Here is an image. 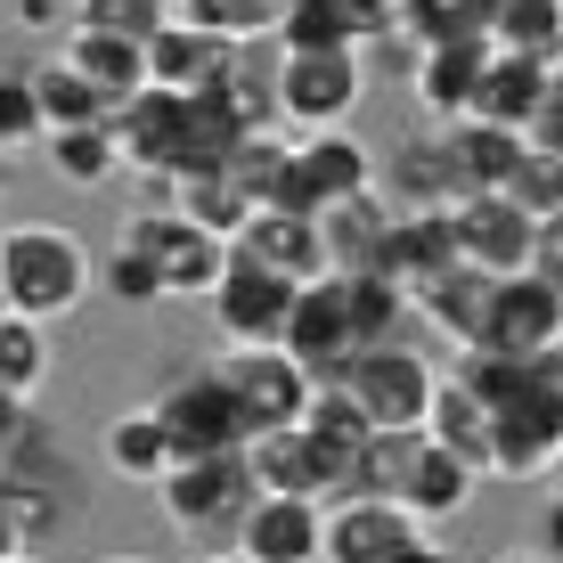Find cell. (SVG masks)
Instances as JSON below:
<instances>
[{
    "mask_svg": "<svg viewBox=\"0 0 563 563\" xmlns=\"http://www.w3.org/2000/svg\"><path fill=\"white\" fill-rule=\"evenodd\" d=\"M490 563H548L539 548H507V555H490Z\"/></svg>",
    "mask_w": 563,
    "mask_h": 563,
    "instance_id": "9f6ffc18",
    "label": "cell"
},
{
    "mask_svg": "<svg viewBox=\"0 0 563 563\" xmlns=\"http://www.w3.org/2000/svg\"><path fill=\"white\" fill-rule=\"evenodd\" d=\"M42 155H49L57 180H74V188H107L114 172H123V155H114V131H107V123H90V131H49Z\"/></svg>",
    "mask_w": 563,
    "mask_h": 563,
    "instance_id": "ab89813d",
    "label": "cell"
},
{
    "mask_svg": "<svg viewBox=\"0 0 563 563\" xmlns=\"http://www.w3.org/2000/svg\"><path fill=\"white\" fill-rule=\"evenodd\" d=\"M205 367H212V384L229 393V409H238L245 441H254V433H278V424H295V417L310 409V393H319V384H310L302 367L278 352V343H221Z\"/></svg>",
    "mask_w": 563,
    "mask_h": 563,
    "instance_id": "8992f818",
    "label": "cell"
},
{
    "mask_svg": "<svg viewBox=\"0 0 563 563\" xmlns=\"http://www.w3.org/2000/svg\"><path fill=\"white\" fill-rule=\"evenodd\" d=\"M99 286V254L57 221H0V310L9 319H74Z\"/></svg>",
    "mask_w": 563,
    "mask_h": 563,
    "instance_id": "6da1fadb",
    "label": "cell"
},
{
    "mask_svg": "<svg viewBox=\"0 0 563 563\" xmlns=\"http://www.w3.org/2000/svg\"><path fill=\"white\" fill-rule=\"evenodd\" d=\"M205 310H212V327H221V343H286V319H295V286L229 254V269L212 278Z\"/></svg>",
    "mask_w": 563,
    "mask_h": 563,
    "instance_id": "7c38bea8",
    "label": "cell"
},
{
    "mask_svg": "<svg viewBox=\"0 0 563 563\" xmlns=\"http://www.w3.org/2000/svg\"><path fill=\"white\" fill-rule=\"evenodd\" d=\"M229 254L238 262H254L269 269V278H286V286H310V278H327V254H319V221H302V212H245V229L229 238Z\"/></svg>",
    "mask_w": 563,
    "mask_h": 563,
    "instance_id": "e0dca14e",
    "label": "cell"
},
{
    "mask_svg": "<svg viewBox=\"0 0 563 563\" xmlns=\"http://www.w3.org/2000/svg\"><path fill=\"white\" fill-rule=\"evenodd\" d=\"M114 245H131L155 278H164V302H205L212 295V278L229 269V245L221 238H205L197 221H180L172 205H140V212H123V238Z\"/></svg>",
    "mask_w": 563,
    "mask_h": 563,
    "instance_id": "52a82bcc",
    "label": "cell"
},
{
    "mask_svg": "<svg viewBox=\"0 0 563 563\" xmlns=\"http://www.w3.org/2000/svg\"><path fill=\"white\" fill-rule=\"evenodd\" d=\"M295 424H302V433H310V441H319V450H327V457H335V474H343V482H352V457L367 450V417L352 409V400H343V393H335V384H319V393H310V409H302Z\"/></svg>",
    "mask_w": 563,
    "mask_h": 563,
    "instance_id": "f35d334b",
    "label": "cell"
},
{
    "mask_svg": "<svg viewBox=\"0 0 563 563\" xmlns=\"http://www.w3.org/2000/svg\"><path fill=\"white\" fill-rule=\"evenodd\" d=\"M490 286L498 278H482V269L457 262V269H441V278H424L417 295H409V319L441 327L457 352H474V343H482V310H490Z\"/></svg>",
    "mask_w": 563,
    "mask_h": 563,
    "instance_id": "4316f807",
    "label": "cell"
},
{
    "mask_svg": "<svg viewBox=\"0 0 563 563\" xmlns=\"http://www.w3.org/2000/svg\"><path fill=\"white\" fill-rule=\"evenodd\" d=\"M417 539V522L393 507V498H327V548L319 563H393Z\"/></svg>",
    "mask_w": 563,
    "mask_h": 563,
    "instance_id": "ac0fdd59",
    "label": "cell"
},
{
    "mask_svg": "<svg viewBox=\"0 0 563 563\" xmlns=\"http://www.w3.org/2000/svg\"><path fill=\"white\" fill-rule=\"evenodd\" d=\"M90 563H147V555H90Z\"/></svg>",
    "mask_w": 563,
    "mask_h": 563,
    "instance_id": "680465c9",
    "label": "cell"
},
{
    "mask_svg": "<svg viewBox=\"0 0 563 563\" xmlns=\"http://www.w3.org/2000/svg\"><path fill=\"white\" fill-rule=\"evenodd\" d=\"M221 57H229V42H212L205 25L172 16V25L147 42V90H172V99H205L212 74H221Z\"/></svg>",
    "mask_w": 563,
    "mask_h": 563,
    "instance_id": "cb8c5ba5",
    "label": "cell"
},
{
    "mask_svg": "<svg viewBox=\"0 0 563 563\" xmlns=\"http://www.w3.org/2000/svg\"><path fill=\"white\" fill-rule=\"evenodd\" d=\"M327 9H335L343 25H352V42H367V33H384V25H393V9H400V0H327Z\"/></svg>",
    "mask_w": 563,
    "mask_h": 563,
    "instance_id": "816d5d0a",
    "label": "cell"
},
{
    "mask_svg": "<svg viewBox=\"0 0 563 563\" xmlns=\"http://www.w3.org/2000/svg\"><path fill=\"white\" fill-rule=\"evenodd\" d=\"M424 441L457 450V457L482 474V441H490V400H482L465 376H441V384H433V409H424Z\"/></svg>",
    "mask_w": 563,
    "mask_h": 563,
    "instance_id": "1f68e13d",
    "label": "cell"
},
{
    "mask_svg": "<svg viewBox=\"0 0 563 563\" xmlns=\"http://www.w3.org/2000/svg\"><path fill=\"white\" fill-rule=\"evenodd\" d=\"M474 465H465L457 450H441V441H424L417 433V450H409V474H400V490H393V507L417 522V531H433V522H450L474 507Z\"/></svg>",
    "mask_w": 563,
    "mask_h": 563,
    "instance_id": "d6986e66",
    "label": "cell"
},
{
    "mask_svg": "<svg viewBox=\"0 0 563 563\" xmlns=\"http://www.w3.org/2000/svg\"><path fill=\"white\" fill-rule=\"evenodd\" d=\"M490 49L531 57V66H563V0H507L490 25Z\"/></svg>",
    "mask_w": 563,
    "mask_h": 563,
    "instance_id": "e575fe53",
    "label": "cell"
},
{
    "mask_svg": "<svg viewBox=\"0 0 563 563\" xmlns=\"http://www.w3.org/2000/svg\"><path fill=\"white\" fill-rule=\"evenodd\" d=\"M384 278L393 286H417L424 278H441V269H457V229H450V212H393V229H384Z\"/></svg>",
    "mask_w": 563,
    "mask_h": 563,
    "instance_id": "603a6c76",
    "label": "cell"
},
{
    "mask_svg": "<svg viewBox=\"0 0 563 563\" xmlns=\"http://www.w3.org/2000/svg\"><path fill=\"white\" fill-rule=\"evenodd\" d=\"M16 555H33V548H25V522H16L9 490H0V563H16Z\"/></svg>",
    "mask_w": 563,
    "mask_h": 563,
    "instance_id": "f5cc1de1",
    "label": "cell"
},
{
    "mask_svg": "<svg viewBox=\"0 0 563 563\" xmlns=\"http://www.w3.org/2000/svg\"><path fill=\"white\" fill-rule=\"evenodd\" d=\"M205 99L238 131H278V42H229Z\"/></svg>",
    "mask_w": 563,
    "mask_h": 563,
    "instance_id": "ffe728a7",
    "label": "cell"
},
{
    "mask_svg": "<svg viewBox=\"0 0 563 563\" xmlns=\"http://www.w3.org/2000/svg\"><path fill=\"white\" fill-rule=\"evenodd\" d=\"M9 25L16 33H66L74 9H66V0H9Z\"/></svg>",
    "mask_w": 563,
    "mask_h": 563,
    "instance_id": "f907efd6",
    "label": "cell"
},
{
    "mask_svg": "<svg viewBox=\"0 0 563 563\" xmlns=\"http://www.w3.org/2000/svg\"><path fill=\"white\" fill-rule=\"evenodd\" d=\"M393 563H457V555H450V548H441V539H433V531H417V539H409V548H400Z\"/></svg>",
    "mask_w": 563,
    "mask_h": 563,
    "instance_id": "db71d44e",
    "label": "cell"
},
{
    "mask_svg": "<svg viewBox=\"0 0 563 563\" xmlns=\"http://www.w3.org/2000/svg\"><path fill=\"white\" fill-rule=\"evenodd\" d=\"M42 147V114H33V82L25 66H0V155Z\"/></svg>",
    "mask_w": 563,
    "mask_h": 563,
    "instance_id": "ee69618b",
    "label": "cell"
},
{
    "mask_svg": "<svg viewBox=\"0 0 563 563\" xmlns=\"http://www.w3.org/2000/svg\"><path fill=\"white\" fill-rule=\"evenodd\" d=\"M441 140H450V164H457V197H498L522 155L515 131H490V123H450Z\"/></svg>",
    "mask_w": 563,
    "mask_h": 563,
    "instance_id": "4dcf8cb0",
    "label": "cell"
},
{
    "mask_svg": "<svg viewBox=\"0 0 563 563\" xmlns=\"http://www.w3.org/2000/svg\"><path fill=\"white\" fill-rule=\"evenodd\" d=\"M376 197L393 212H450L457 205V164H450V140L433 131H409L393 155H376Z\"/></svg>",
    "mask_w": 563,
    "mask_h": 563,
    "instance_id": "2e32d148",
    "label": "cell"
},
{
    "mask_svg": "<svg viewBox=\"0 0 563 563\" xmlns=\"http://www.w3.org/2000/svg\"><path fill=\"white\" fill-rule=\"evenodd\" d=\"M498 197H507L515 212H531V229H539V221H555V212H563V164H555V155H531V147H522Z\"/></svg>",
    "mask_w": 563,
    "mask_h": 563,
    "instance_id": "7bdbcfd3",
    "label": "cell"
},
{
    "mask_svg": "<svg viewBox=\"0 0 563 563\" xmlns=\"http://www.w3.org/2000/svg\"><path fill=\"white\" fill-rule=\"evenodd\" d=\"M147 409H155V424H164V441H172V465L245 450V424H238V409H229V393L212 384V367H188V376H172L164 393L147 400Z\"/></svg>",
    "mask_w": 563,
    "mask_h": 563,
    "instance_id": "30bf717a",
    "label": "cell"
},
{
    "mask_svg": "<svg viewBox=\"0 0 563 563\" xmlns=\"http://www.w3.org/2000/svg\"><path fill=\"white\" fill-rule=\"evenodd\" d=\"M474 352H490V360H555L563 352V295H548L531 269H522V278H498Z\"/></svg>",
    "mask_w": 563,
    "mask_h": 563,
    "instance_id": "8fae6325",
    "label": "cell"
},
{
    "mask_svg": "<svg viewBox=\"0 0 563 563\" xmlns=\"http://www.w3.org/2000/svg\"><path fill=\"white\" fill-rule=\"evenodd\" d=\"M155 498H164V522H172V531H188V539H229V548H238L245 515L262 507V490H254V465H245V450L172 465V474L155 482Z\"/></svg>",
    "mask_w": 563,
    "mask_h": 563,
    "instance_id": "5b68a950",
    "label": "cell"
},
{
    "mask_svg": "<svg viewBox=\"0 0 563 563\" xmlns=\"http://www.w3.org/2000/svg\"><path fill=\"white\" fill-rule=\"evenodd\" d=\"M367 99V66L360 42L343 49H278V131H352V114Z\"/></svg>",
    "mask_w": 563,
    "mask_h": 563,
    "instance_id": "277c9868",
    "label": "cell"
},
{
    "mask_svg": "<svg viewBox=\"0 0 563 563\" xmlns=\"http://www.w3.org/2000/svg\"><path fill=\"white\" fill-rule=\"evenodd\" d=\"M367 188H376V147L352 140V131H310V140L286 147V172H278L269 212H302V221H319L327 205L367 197Z\"/></svg>",
    "mask_w": 563,
    "mask_h": 563,
    "instance_id": "9c48e42d",
    "label": "cell"
},
{
    "mask_svg": "<svg viewBox=\"0 0 563 563\" xmlns=\"http://www.w3.org/2000/svg\"><path fill=\"white\" fill-rule=\"evenodd\" d=\"M42 384H49V335L33 319H9V310H0V393L33 400Z\"/></svg>",
    "mask_w": 563,
    "mask_h": 563,
    "instance_id": "b9f144b4",
    "label": "cell"
},
{
    "mask_svg": "<svg viewBox=\"0 0 563 563\" xmlns=\"http://www.w3.org/2000/svg\"><path fill=\"white\" fill-rule=\"evenodd\" d=\"M450 229H457V262L482 269V278H522L531 269V212H515L507 197H457Z\"/></svg>",
    "mask_w": 563,
    "mask_h": 563,
    "instance_id": "9a60e30c",
    "label": "cell"
},
{
    "mask_svg": "<svg viewBox=\"0 0 563 563\" xmlns=\"http://www.w3.org/2000/svg\"><path fill=\"white\" fill-rule=\"evenodd\" d=\"M99 457H107L114 482H140V490H155V482L172 474V441H164V424H155V409H123L99 433Z\"/></svg>",
    "mask_w": 563,
    "mask_h": 563,
    "instance_id": "f1b7e54d",
    "label": "cell"
},
{
    "mask_svg": "<svg viewBox=\"0 0 563 563\" xmlns=\"http://www.w3.org/2000/svg\"><path fill=\"white\" fill-rule=\"evenodd\" d=\"M164 205H172V212H180V221H197V229H205V238H221V245H229V238H238V229H245V212H254V205H245V197H238V188H229V180H221V164H188V172H180V180H172V188H164Z\"/></svg>",
    "mask_w": 563,
    "mask_h": 563,
    "instance_id": "836d02e7",
    "label": "cell"
},
{
    "mask_svg": "<svg viewBox=\"0 0 563 563\" xmlns=\"http://www.w3.org/2000/svg\"><path fill=\"white\" fill-rule=\"evenodd\" d=\"M107 131H114L123 172H147V188H172L188 164H205V147H197V99H172V90H140V99H123L107 114Z\"/></svg>",
    "mask_w": 563,
    "mask_h": 563,
    "instance_id": "ba28073f",
    "label": "cell"
},
{
    "mask_svg": "<svg viewBox=\"0 0 563 563\" xmlns=\"http://www.w3.org/2000/svg\"><path fill=\"white\" fill-rule=\"evenodd\" d=\"M539 522H548V531H539V555L563 563V498H548V515H539Z\"/></svg>",
    "mask_w": 563,
    "mask_h": 563,
    "instance_id": "11a10c76",
    "label": "cell"
},
{
    "mask_svg": "<svg viewBox=\"0 0 563 563\" xmlns=\"http://www.w3.org/2000/svg\"><path fill=\"white\" fill-rule=\"evenodd\" d=\"M522 147H531V155H555V164H563V66L548 74V90H539L531 123H522Z\"/></svg>",
    "mask_w": 563,
    "mask_h": 563,
    "instance_id": "c3c4849f",
    "label": "cell"
},
{
    "mask_svg": "<svg viewBox=\"0 0 563 563\" xmlns=\"http://www.w3.org/2000/svg\"><path fill=\"white\" fill-rule=\"evenodd\" d=\"M417 57H424V49H417L400 25H384V33H367V42H360L367 82H376V74H384V82H409V74H417Z\"/></svg>",
    "mask_w": 563,
    "mask_h": 563,
    "instance_id": "7dc6e473",
    "label": "cell"
},
{
    "mask_svg": "<svg viewBox=\"0 0 563 563\" xmlns=\"http://www.w3.org/2000/svg\"><path fill=\"white\" fill-rule=\"evenodd\" d=\"M180 563H238V555H221V548H205V555H180Z\"/></svg>",
    "mask_w": 563,
    "mask_h": 563,
    "instance_id": "6f0895ef",
    "label": "cell"
},
{
    "mask_svg": "<svg viewBox=\"0 0 563 563\" xmlns=\"http://www.w3.org/2000/svg\"><path fill=\"white\" fill-rule=\"evenodd\" d=\"M384 229H393V205L367 188V197H343L319 212V254H327V278H360V269L384 262Z\"/></svg>",
    "mask_w": 563,
    "mask_h": 563,
    "instance_id": "7402d4cb",
    "label": "cell"
},
{
    "mask_svg": "<svg viewBox=\"0 0 563 563\" xmlns=\"http://www.w3.org/2000/svg\"><path fill=\"white\" fill-rule=\"evenodd\" d=\"M433 384H441V367L424 360L409 335H400V343H367V352H352V360H343L335 393H343V400H352V409L367 417V433H424Z\"/></svg>",
    "mask_w": 563,
    "mask_h": 563,
    "instance_id": "7a4b0ae2",
    "label": "cell"
},
{
    "mask_svg": "<svg viewBox=\"0 0 563 563\" xmlns=\"http://www.w3.org/2000/svg\"><path fill=\"white\" fill-rule=\"evenodd\" d=\"M82 33H114V42H155V33L180 16V0H66Z\"/></svg>",
    "mask_w": 563,
    "mask_h": 563,
    "instance_id": "60d3db41",
    "label": "cell"
},
{
    "mask_svg": "<svg viewBox=\"0 0 563 563\" xmlns=\"http://www.w3.org/2000/svg\"><path fill=\"white\" fill-rule=\"evenodd\" d=\"M25 82H33V114H42V140L49 131H90V123H107V99L82 82V74L66 66V57H42V66H25Z\"/></svg>",
    "mask_w": 563,
    "mask_h": 563,
    "instance_id": "d6a6232c",
    "label": "cell"
},
{
    "mask_svg": "<svg viewBox=\"0 0 563 563\" xmlns=\"http://www.w3.org/2000/svg\"><path fill=\"white\" fill-rule=\"evenodd\" d=\"M555 498H563V457H555Z\"/></svg>",
    "mask_w": 563,
    "mask_h": 563,
    "instance_id": "91938a15",
    "label": "cell"
},
{
    "mask_svg": "<svg viewBox=\"0 0 563 563\" xmlns=\"http://www.w3.org/2000/svg\"><path fill=\"white\" fill-rule=\"evenodd\" d=\"M245 465H254V490H262V498H310V507L343 498V474H335V457H327L319 441L302 433V424L254 433V441H245Z\"/></svg>",
    "mask_w": 563,
    "mask_h": 563,
    "instance_id": "5bb4252c",
    "label": "cell"
},
{
    "mask_svg": "<svg viewBox=\"0 0 563 563\" xmlns=\"http://www.w3.org/2000/svg\"><path fill=\"white\" fill-rule=\"evenodd\" d=\"M548 74H555V66H531V57L490 49V57H482V82H474V107H465V123H490V131H515V140H522V123H531V107H539V90H548Z\"/></svg>",
    "mask_w": 563,
    "mask_h": 563,
    "instance_id": "484cf974",
    "label": "cell"
},
{
    "mask_svg": "<svg viewBox=\"0 0 563 563\" xmlns=\"http://www.w3.org/2000/svg\"><path fill=\"white\" fill-rule=\"evenodd\" d=\"M531 278L548 286V295H563V212L531 229Z\"/></svg>",
    "mask_w": 563,
    "mask_h": 563,
    "instance_id": "681fc988",
    "label": "cell"
},
{
    "mask_svg": "<svg viewBox=\"0 0 563 563\" xmlns=\"http://www.w3.org/2000/svg\"><path fill=\"white\" fill-rule=\"evenodd\" d=\"M319 548H327V507H310V498H262L229 555L238 563H319Z\"/></svg>",
    "mask_w": 563,
    "mask_h": 563,
    "instance_id": "44dd1931",
    "label": "cell"
},
{
    "mask_svg": "<svg viewBox=\"0 0 563 563\" xmlns=\"http://www.w3.org/2000/svg\"><path fill=\"white\" fill-rule=\"evenodd\" d=\"M295 0H180L188 25H205L212 42H278Z\"/></svg>",
    "mask_w": 563,
    "mask_h": 563,
    "instance_id": "8d00e7d4",
    "label": "cell"
},
{
    "mask_svg": "<svg viewBox=\"0 0 563 563\" xmlns=\"http://www.w3.org/2000/svg\"><path fill=\"white\" fill-rule=\"evenodd\" d=\"M99 286H107V295L123 302V310H147V302H164V278H155V269H147L140 254H131V245H114V254L99 262Z\"/></svg>",
    "mask_w": 563,
    "mask_h": 563,
    "instance_id": "bcb514c9",
    "label": "cell"
},
{
    "mask_svg": "<svg viewBox=\"0 0 563 563\" xmlns=\"http://www.w3.org/2000/svg\"><path fill=\"white\" fill-rule=\"evenodd\" d=\"M278 352L295 360L310 384H335V376H343V360L360 352V335H352V310H343V286H335V278L295 286V319H286V343H278Z\"/></svg>",
    "mask_w": 563,
    "mask_h": 563,
    "instance_id": "4fadbf2b",
    "label": "cell"
},
{
    "mask_svg": "<svg viewBox=\"0 0 563 563\" xmlns=\"http://www.w3.org/2000/svg\"><path fill=\"white\" fill-rule=\"evenodd\" d=\"M343 42H352V25H343L327 0H295L286 25H278V49H343Z\"/></svg>",
    "mask_w": 563,
    "mask_h": 563,
    "instance_id": "f6af8a7d",
    "label": "cell"
},
{
    "mask_svg": "<svg viewBox=\"0 0 563 563\" xmlns=\"http://www.w3.org/2000/svg\"><path fill=\"white\" fill-rule=\"evenodd\" d=\"M16 563H42V555H16Z\"/></svg>",
    "mask_w": 563,
    "mask_h": 563,
    "instance_id": "94428289",
    "label": "cell"
},
{
    "mask_svg": "<svg viewBox=\"0 0 563 563\" xmlns=\"http://www.w3.org/2000/svg\"><path fill=\"white\" fill-rule=\"evenodd\" d=\"M286 147H295V140H286V131H245V140H238V147L221 155V180H229V188H238L245 205L262 212L269 197H278V172H286Z\"/></svg>",
    "mask_w": 563,
    "mask_h": 563,
    "instance_id": "74e56055",
    "label": "cell"
},
{
    "mask_svg": "<svg viewBox=\"0 0 563 563\" xmlns=\"http://www.w3.org/2000/svg\"><path fill=\"white\" fill-rule=\"evenodd\" d=\"M563 457V352L539 360V376L522 384L507 409H490V441H482V474L498 482H531L555 474Z\"/></svg>",
    "mask_w": 563,
    "mask_h": 563,
    "instance_id": "3957f363",
    "label": "cell"
},
{
    "mask_svg": "<svg viewBox=\"0 0 563 563\" xmlns=\"http://www.w3.org/2000/svg\"><path fill=\"white\" fill-rule=\"evenodd\" d=\"M498 9H507V0H400L393 25L409 33L417 49H441V42H490Z\"/></svg>",
    "mask_w": 563,
    "mask_h": 563,
    "instance_id": "f546056e",
    "label": "cell"
},
{
    "mask_svg": "<svg viewBox=\"0 0 563 563\" xmlns=\"http://www.w3.org/2000/svg\"><path fill=\"white\" fill-rule=\"evenodd\" d=\"M482 57H490V42H441V49H424V57H417L409 99L433 114L441 131L465 123V107H474V82H482Z\"/></svg>",
    "mask_w": 563,
    "mask_h": 563,
    "instance_id": "d4e9b609",
    "label": "cell"
},
{
    "mask_svg": "<svg viewBox=\"0 0 563 563\" xmlns=\"http://www.w3.org/2000/svg\"><path fill=\"white\" fill-rule=\"evenodd\" d=\"M57 57H66V66L107 99V114L147 90V49H140V42H114V33H82V25H66V49H57Z\"/></svg>",
    "mask_w": 563,
    "mask_h": 563,
    "instance_id": "83f0119b",
    "label": "cell"
},
{
    "mask_svg": "<svg viewBox=\"0 0 563 563\" xmlns=\"http://www.w3.org/2000/svg\"><path fill=\"white\" fill-rule=\"evenodd\" d=\"M335 286H343V310H352L360 352H367V343H400V327H409V286H393L384 269H360V278H335Z\"/></svg>",
    "mask_w": 563,
    "mask_h": 563,
    "instance_id": "d590c367",
    "label": "cell"
}]
</instances>
